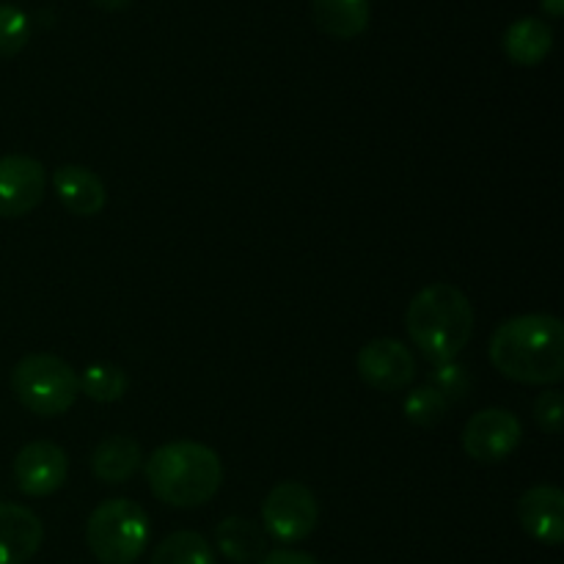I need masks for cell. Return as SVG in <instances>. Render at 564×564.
Returning <instances> with one entry per match:
<instances>
[{
	"mask_svg": "<svg viewBox=\"0 0 564 564\" xmlns=\"http://www.w3.org/2000/svg\"><path fill=\"white\" fill-rule=\"evenodd\" d=\"M490 364L523 386H554L564 378V325L551 314H521L490 336Z\"/></svg>",
	"mask_w": 564,
	"mask_h": 564,
	"instance_id": "6da1fadb",
	"label": "cell"
},
{
	"mask_svg": "<svg viewBox=\"0 0 564 564\" xmlns=\"http://www.w3.org/2000/svg\"><path fill=\"white\" fill-rule=\"evenodd\" d=\"M147 482L163 505L193 510L218 494L224 466L218 452L198 441H171L149 455Z\"/></svg>",
	"mask_w": 564,
	"mask_h": 564,
	"instance_id": "7a4b0ae2",
	"label": "cell"
},
{
	"mask_svg": "<svg viewBox=\"0 0 564 564\" xmlns=\"http://www.w3.org/2000/svg\"><path fill=\"white\" fill-rule=\"evenodd\" d=\"M413 345L430 364L455 361L474 334V306L457 286L430 284L405 312Z\"/></svg>",
	"mask_w": 564,
	"mask_h": 564,
	"instance_id": "3957f363",
	"label": "cell"
},
{
	"mask_svg": "<svg viewBox=\"0 0 564 564\" xmlns=\"http://www.w3.org/2000/svg\"><path fill=\"white\" fill-rule=\"evenodd\" d=\"M11 391L25 411L36 416H64L80 394V378L64 358L53 352H31L11 372Z\"/></svg>",
	"mask_w": 564,
	"mask_h": 564,
	"instance_id": "277c9868",
	"label": "cell"
},
{
	"mask_svg": "<svg viewBox=\"0 0 564 564\" xmlns=\"http://www.w3.org/2000/svg\"><path fill=\"white\" fill-rule=\"evenodd\" d=\"M86 543L102 564H135L149 543V516L130 499L102 501L86 523Z\"/></svg>",
	"mask_w": 564,
	"mask_h": 564,
	"instance_id": "5b68a950",
	"label": "cell"
},
{
	"mask_svg": "<svg viewBox=\"0 0 564 564\" xmlns=\"http://www.w3.org/2000/svg\"><path fill=\"white\" fill-rule=\"evenodd\" d=\"M262 523L279 543H301L317 529L319 505L306 485L281 482L264 499Z\"/></svg>",
	"mask_w": 564,
	"mask_h": 564,
	"instance_id": "8992f818",
	"label": "cell"
},
{
	"mask_svg": "<svg viewBox=\"0 0 564 564\" xmlns=\"http://www.w3.org/2000/svg\"><path fill=\"white\" fill-rule=\"evenodd\" d=\"M521 438L523 427L516 413L505 408H488L468 419L463 430V449L471 460L494 466V463L507 460L521 446Z\"/></svg>",
	"mask_w": 564,
	"mask_h": 564,
	"instance_id": "52a82bcc",
	"label": "cell"
},
{
	"mask_svg": "<svg viewBox=\"0 0 564 564\" xmlns=\"http://www.w3.org/2000/svg\"><path fill=\"white\" fill-rule=\"evenodd\" d=\"M47 191V171L28 154L0 158V218L14 220L33 213Z\"/></svg>",
	"mask_w": 564,
	"mask_h": 564,
	"instance_id": "ba28073f",
	"label": "cell"
},
{
	"mask_svg": "<svg viewBox=\"0 0 564 564\" xmlns=\"http://www.w3.org/2000/svg\"><path fill=\"white\" fill-rule=\"evenodd\" d=\"M358 375L369 389L380 394H394L411 386L416 378V358L411 347L397 339H372L358 350Z\"/></svg>",
	"mask_w": 564,
	"mask_h": 564,
	"instance_id": "9c48e42d",
	"label": "cell"
},
{
	"mask_svg": "<svg viewBox=\"0 0 564 564\" xmlns=\"http://www.w3.org/2000/svg\"><path fill=\"white\" fill-rule=\"evenodd\" d=\"M69 477V457L53 441H31L14 457V482L31 499L55 494Z\"/></svg>",
	"mask_w": 564,
	"mask_h": 564,
	"instance_id": "30bf717a",
	"label": "cell"
},
{
	"mask_svg": "<svg viewBox=\"0 0 564 564\" xmlns=\"http://www.w3.org/2000/svg\"><path fill=\"white\" fill-rule=\"evenodd\" d=\"M518 521L523 532L545 545H562L564 540V494L554 485L529 488L518 499Z\"/></svg>",
	"mask_w": 564,
	"mask_h": 564,
	"instance_id": "8fae6325",
	"label": "cell"
},
{
	"mask_svg": "<svg viewBox=\"0 0 564 564\" xmlns=\"http://www.w3.org/2000/svg\"><path fill=\"white\" fill-rule=\"evenodd\" d=\"M44 527L36 512L0 501V564H28L39 554Z\"/></svg>",
	"mask_w": 564,
	"mask_h": 564,
	"instance_id": "7c38bea8",
	"label": "cell"
},
{
	"mask_svg": "<svg viewBox=\"0 0 564 564\" xmlns=\"http://www.w3.org/2000/svg\"><path fill=\"white\" fill-rule=\"evenodd\" d=\"M53 185L61 204L80 218H94L102 213L105 202H108L102 180L86 165H61L53 174Z\"/></svg>",
	"mask_w": 564,
	"mask_h": 564,
	"instance_id": "4fadbf2b",
	"label": "cell"
},
{
	"mask_svg": "<svg viewBox=\"0 0 564 564\" xmlns=\"http://www.w3.org/2000/svg\"><path fill=\"white\" fill-rule=\"evenodd\" d=\"M554 50V31L538 17L516 20L505 33V53L518 66H538Z\"/></svg>",
	"mask_w": 564,
	"mask_h": 564,
	"instance_id": "5bb4252c",
	"label": "cell"
},
{
	"mask_svg": "<svg viewBox=\"0 0 564 564\" xmlns=\"http://www.w3.org/2000/svg\"><path fill=\"white\" fill-rule=\"evenodd\" d=\"M143 452L135 438L127 435H110L102 444L94 449L91 455V471L99 482L105 485H121L132 479V474L141 468Z\"/></svg>",
	"mask_w": 564,
	"mask_h": 564,
	"instance_id": "9a60e30c",
	"label": "cell"
},
{
	"mask_svg": "<svg viewBox=\"0 0 564 564\" xmlns=\"http://www.w3.org/2000/svg\"><path fill=\"white\" fill-rule=\"evenodd\" d=\"M314 22L334 39H356L369 28V0H312Z\"/></svg>",
	"mask_w": 564,
	"mask_h": 564,
	"instance_id": "2e32d148",
	"label": "cell"
},
{
	"mask_svg": "<svg viewBox=\"0 0 564 564\" xmlns=\"http://www.w3.org/2000/svg\"><path fill=\"white\" fill-rule=\"evenodd\" d=\"M215 545H218L226 560L237 564H253L262 560L264 551H268V538H264V532L253 521L231 516L224 518L218 529H215Z\"/></svg>",
	"mask_w": 564,
	"mask_h": 564,
	"instance_id": "e0dca14e",
	"label": "cell"
},
{
	"mask_svg": "<svg viewBox=\"0 0 564 564\" xmlns=\"http://www.w3.org/2000/svg\"><path fill=\"white\" fill-rule=\"evenodd\" d=\"M152 564H215V554L198 532H174L154 549Z\"/></svg>",
	"mask_w": 564,
	"mask_h": 564,
	"instance_id": "ac0fdd59",
	"label": "cell"
},
{
	"mask_svg": "<svg viewBox=\"0 0 564 564\" xmlns=\"http://www.w3.org/2000/svg\"><path fill=\"white\" fill-rule=\"evenodd\" d=\"M127 380L124 369L116 364H91L80 378V391L94 402H116L124 397Z\"/></svg>",
	"mask_w": 564,
	"mask_h": 564,
	"instance_id": "d6986e66",
	"label": "cell"
},
{
	"mask_svg": "<svg viewBox=\"0 0 564 564\" xmlns=\"http://www.w3.org/2000/svg\"><path fill=\"white\" fill-rule=\"evenodd\" d=\"M449 405L452 402L444 400L438 391L430 389V386H422V389H413L405 397L402 411H405L408 422L416 424V427H435V424L444 422V416L449 413Z\"/></svg>",
	"mask_w": 564,
	"mask_h": 564,
	"instance_id": "ffe728a7",
	"label": "cell"
},
{
	"mask_svg": "<svg viewBox=\"0 0 564 564\" xmlns=\"http://www.w3.org/2000/svg\"><path fill=\"white\" fill-rule=\"evenodd\" d=\"M31 39V20L11 3H0V58H14Z\"/></svg>",
	"mask_w": 564,
	"mask_h": 564,
	"instance_id": "44dd1931",
	"label": "cell"
},
{
	"mask_svg": "<svg viewBox=\"0 0 564 564\" xmlns=\"http://www.w3.org/2000/svg\"><path fill=\"white\" fill-rule=\"evenodd\" d=\"M430 389L438 391L444 400L457 402V400H466V394L471 391V375L468 369L463 367L460 361H446V364H433L430 369Z\"/></svg>",
	"mask_w": 564,
	"mask_h": 564,
	"instance_id": "7402d4cb",
	"label": "cell"
},
{
	"mask_svg": "<svg viewBox=\"0 0 564 564\" xmlns=\"http://www.w3.org/2000/svg\"><path fill=\"white\" fill-rule=\"evenodd\" d=\"M534 419H538L540 430L549 435H560L564 427V402H562V391L549 389L538 397L534 402Z\"/></svg>",
	"mask_w": 564,
	"mask_h": 564,
	"instance_id": "603a6c76",
	"label": "cell"
},
{
	"mask_svg": "<svg viewBox=\"0 0 564 564\" xmlns=\"http://www.w3.org/2000/svg\"><path fill=\"white\" fill-rule=\"evenodd\" d=\"M259 564H319L314 556L303 554V551H292V549H281L273 551V554L262 556Z\"/></svg>",
	"mask_w": 564,
	"mask_h": 564,
	"instance_id": "cb8c5ba5",
	"label": "cell"
},
{
	"mask_svg": "<svg viewBox=\"0 0 564 564\" xmlns=\"http://www.w3.org/2000/svg\"><path fill=\"white\" fill-rule=\"evenodd\" d=\"M130 3L132 0H94V6H97V9H105V11H121V9H127Z\"/></svg>",
	"mask_w": 564,
	"mask_h": 564,
	"instance_id": "d4e9b609",
	"label": "cell"
},
{
	"mask_svg": "<svg viewBox=\"0 0 564 564\" xmlns=\"http://www.w3.org/2000/svg\"><path fill=\"white\" fill-rule=\"evenodd\" d=\"M543 11L549 17H562L564 14V0H540Z\"/></svg>",
	"mask_w": 564,
	"mask_h": 564,
	"instance_id": "484cf974",
	"label": "cell"
}]
</instances>
